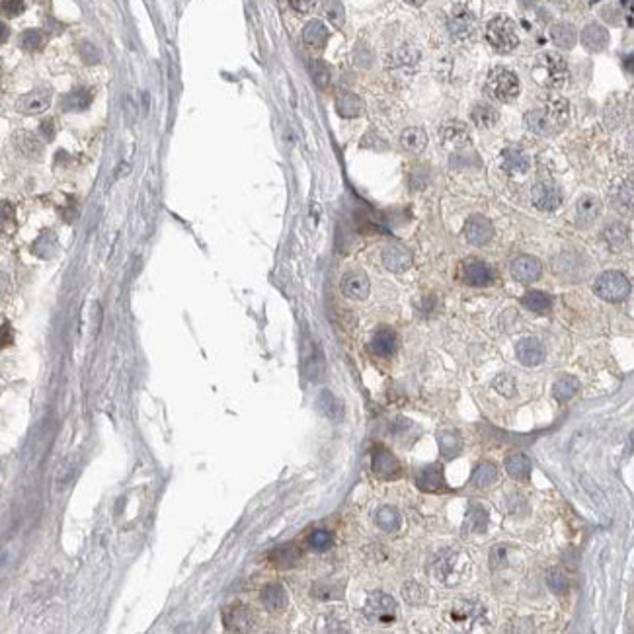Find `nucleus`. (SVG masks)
Masks as SVG:
<instances>
[{
  "instance_id": "f257e3e1",
  "label": "nucleus",
  "mask_w": 634,
  "mask_h": 634,
  "mask_svg": "<svg viewBox=\"0 0 634 634\" xmlns=\"http://www.w3.org/2000/svg\"><path fill=\"white\" fill-rule=\"evenodd\" d=\"M570 119V106L564 98H550L541 110L527 114V127L541 137H552Z\"/></svg>"
},
{
  "instance_id": "f03ea898",
  "label": "nucleus",
  "mask_w": 634,
  "mask_h": 634,
  "mask_svg": "<svg viewBox=\"0 0 634 634\" xmlns=\"http://www.w3.org/2000/svg\"><path fill=\"white\" fill-rule=\"evenodd\" d=\"M533 78L545 88H562L568 80V63L558 53H541L531 69Z\"/></svg>"
},
{
  "instance_id": "7ed1b4c3",
  "label": "nucleus",
  "mask_w": 634,
  "mask_h": 634,
  "mask_svg": "<svg viewBox=\"0 0 634 634\" xmlns=\"http://www.w3.org/2000/svg\"><path fill=\"white\" fill-rule=\"evenodd\" d=\"M486 90H488V94H490L496 101H500V103H509V101H513L520 96V78H517L515 73H511L509 69L498 66V69H494V71L488 75Z\"/></svg>"
},
{
  "instance_id": "20e7f679",
  "label": "nucleus",
  "mask_w": 634,
  "mask_h": 634,
  "mask_svg": "<svg viewBox=\"0 0 634 634\" xmlns=\"http://www.w3.org/2000/svg\"><path fill=\"white\" fill-rule=\"evenodd\" d=\"M486 39L500 53H511L520 45L515 24L507 16H496L494 20H490L486 27Z\"/></svg>"
},
{
  "instance_id": "39448f33",
  "label": "nucleus",
  "mask_w": 634,
  "mask_h": 634,
  "mask_svg": "<svg viewBox=\"0 0 634 634\" xmlns=\"http://www.w3.org/2000/svg\"><path fill=\"white\" fill-rule=\"evenodd\" d=\"M594 291L601 301L621 303L631 293V281L621 271H603L601 276H597Z\"/></svg>"
},
{
  "instance_id": "423d86ee",
  "label": "nucleus",
  "mask_w": 634,
  "mask_h": 634,
  "mask_svg": "<svg viewBox=\"0 0 634 634\" xmlns=\"http://www.w3.org/2000/svg\"><path fill=\"white\" fill-rule=\"evenodd\" d=\"M396 613H398V605L389 594H385V592L369 594L365 607H363V615L367 617L369 621L387 626L396 619Z\"/></svg>"
},
{
  "instance_id": "0eeeda50",
  "label": "nucleus",
  "mask_w": 634,
  "mask_h": 634,
  "mask_svg": "<svg viewBox=\"0 0 634 634\" xmlns=\"http://www.w3.org/2000/svg\"><path fill=\"white\" fill-rule=\"evenodd\" d=\"M469 562L470 560L463 558L459 552H445L443 557L435 562V574H437V578H439L441 582L451 585V583H456L463 580L461 576L465 574V568L470 566Z\"/></svg>"
},
{
  "instance_id": "6e6552de",
  "label": "nucleus",
  "mask_w": 634,
  "mask_h": 634,
  "mask_svg": "<svg viewBox=\"0 0 634 634\" xmlns=\"http://www.w3.org/2000/svg\"><path fill=\"white\" fill-rule=\"evenodd\" d=\"M51 100H53V92L49 86H38L18 98L16 110L24 115H38L49 108Z\"/></svg>"
},
{
  "instance_id": "1a4fd4ad",
  "label": "nucleus",
  "mask_w": 634,
  "mask_h": 634,
  "mask_svg": "<svg viewBox=\"0 0 634 634\" xmlns=\"http://www.w3.org/2000/svg\"><path fill=\"white\" fill-rule=\"evenodd\" d=\"M447 27L451 32V36L456 39H467L474 34V27H476V20L470 12L467 6H461L456 4L451 8L449 14V20H447Z\"/></svg>"
},
{
  "instance_id": "9d476101",
  "label": "nucleus",
  "mask_w": 634,
  "mask_h": 634,
  "mask_svg": "<svg viewBox=\"0 0 634 634\" xmlns=\"http://www.w3.org/2000/svg\"><path fill=\"white\" fill-rule=\"evenodd\" d=\"M533 203L541 211H557L562 205V191L550 182H541L533 188Z\"/></svg>"
},
{
  "instance_id": "9b49d317",
  "label": "nucleus",
  "mask_w": 634,
  "mask_h": 634,
  "mask_svg": "<svg viewBox=\"0 0 634 634\" xmlns=\"http://www.w3.org/2000/svg\"><path fill=\"white\" fill-rule=\"evenodd\" d=\"M494 236V225L490 223V219L482 215L470 217L465 225V239L474 244V246H484L492 241Z\"/></svg>"
},
{
  "instance_id": "f8f14e48",
  "label": "nucleus",
  "mask_w": 634,
  "mask_h": 634,
  "mask_svg": "<svg viewBox=\"0 0 634 634\" xmlns=\"http://www.w3.org/2000/svg\"><path fill=\"white\" fill-rule=\"evenodd\" d=\"M601 199L594 193H583L576 203V223L578 227L587 228L596 223L601 215Z\"/></svg>"
},
{
  "instance_id": "ddd939ff",
  "label": "nucleus",
  "mask_w": 634,
  "mask_h": 634,
  "mask_svg": "<svg viewBox=\"0 0 634 634\" xmlns=\"http://www.w3.org/2000/svg\"><path fill=\"white\" fill-rule=\"evenodd\" d=\"M515 355H517L521 365L537 367V365H541L545 361V345L539 342L537 338H523L515 345Z\"/></svg>"
},
{
  "instance_id": "4468645a",
  "label": "nucleus",
  "mask_w": 634,
  "mask_h": 634,
  "mask_svg": "<svg viewBox=\"0 0 634 634\" xmlns=\"http://www.w3.org/2000/svg\"><path fill=\"white\" fill-rule=\"evenodd\" d=\"M543 266L535 256H520L511 262V276L521 283H533L541 278Z\"/></svg>"
},
{
  "instance_id": "2eb2a0df",
  "label": "nucleus",
  "mask_w": 634,
  "mask_h": 634,
  "mask_svg": "<svg viewBox=\"0 0 634 634\" xmlns=\"http://www.w3.org/2000/svg\"><path fill=\"white\" fill-rule=\"evenodd\" d=\"M369 291H371V283L363 271H350L342 278V293L348 299L363 301L367 299Z\"/></svg>"
},
{
  "instance_id": "dca6fc26",
  "label": "nucleus",
  "mask_w": 634,
  "mask_h": 634,
  "mask_svg": "<svg viewBox=\"0 0 634 634\" xmlns=\"http://www.w3.org/2000/svg\"><path fill=\"white\" fill-rule=\"evenodd\" d=\"M382 264L389 271L394 273H402L408 267L412 266V252L404 248V246H398V244H391L382 250Z\"/></svg>"
},
{
  "instance_id": "f3484780",
  "label": "nucleus",
  "mask_w": 634,
  "mask_h": 634,
  "mask_svg": "<svg viewBox=\"0 0 634 634\" xmlns=\"http://www.w3.org/2000/svg\"><path fill=\"white\" fill-rule=\"evenodd\" d=\"M463 279L469 285L482 287V285H490L494 281V271H492V267L488 266L486 262H482V260H469L463 266Z\"/></svg>"
},
{
  "instance_id": "a211bd4d",
  "label": "nucleus",
  "mask_w": 634,
  "mask_h": 634,
  "mask_svg": "<svg viewBox=\"0 0 634 634\" xmlns=\"http://www.w3.org/2000/svg\"><path fill=\"white\" fill-rule=\"evenodd\" d=\"M441 139H443L445 147L449 149H461V147H467L469 145V127L465 125L463 121H447L441 127Z\"/></svg>"
},
{
  "instance_id": "6ab92c4d",
  "label": "nucleus",
  "mask_w": 634,
  "mask_h": 634,
  "mask_svg": "<svg viewBox=\"0 0 634 634\" xmlns=\"http://www.w3.org/2000/svg\"><path fill=\"white\" fill-rule=\"evenodd\" d=\"M328 27L324 25V22H320V20H310L308 24L304 25L303 41L308 49H324L326 43H328Z\"/></svg>"
},
{
  "instance_id": "aec40b11",
  "label": "nucleus",
  "mask_w": 634,
  "mask_h": 634,
  "mask_svg": "<svg viewBox=\"0 0 634 634\" xmlns=\"http://www.w3.org/2000/svg\"><path fill=\"white\" fill-rule=\"evenodd\" d=\"M582 45L592 53H599L609 45V32L599 24H589L583 27Z\"/></svg>"
},
{
  "instance_id": "412c9836",
  "label": "nucleus",
  "mask_w": 634,
  "mask_h": 634,
  "mask_svg": "<svg viewBox=\"0 0 634 634\" xmlns=\"http://www.w3.org/2000/svg\"><path fill=\"white\" fill-rule=\"evenodd\" d=\"M373 472L382 476V478H396L400 474V463L387 449H379L373 455Z\"/></svg>"
},
{
  "instance_id": "4be33fe9",
  "label": "nucleus",
  "mask_w": 634,
  "mask_h": 634,
  "mask_svg": "<svg viewBox=\"0 0 634 634\" xmlns=\"http://www.w3.org/2000/svg\"><path fill=\"white\" fill-rule=\"evenodd\" d=\"M418 488L424 492H441L445 490V474L441 465H430L419 472Z\"/></svg>"
},
{
  "instance_id": "5701e85b",
  "label": "nucleus",
  "mask_w": 634,
  "mask_h": 634,
  "mask_svg": "<svg viewBox=\"0 0 634 634\" xmlns=\"http://www.w3.org/2000/svg\"><path fill=\"white\" fill-rule=\"evenodd\" d=\"M14 147L25 158H39L43 154V143L29 131H18L14 135Z\"/></svg>"
},
{
  "instance_id": "b1692460",
  "label": "nucleus",
  "mask_w": 634,
  "mask_h": 634,
  "mask_svg": "<svg viewBox=\"0 0 634 634\" xmlns=\"http://www.w3.org/2000/svg\"><path fill=\"white\" fill-rule=\"evenodd\" d=\"M504 467H506V472L513 480H527L531 476V461H529V456L523 455V453H511L506 459Z\"/></svg>"
},
{
  "instance_id": "393cba45",
  "label": "nucleus",
  "mask_w": 634,
  "mask_h": 634,
  "mask_svg": "<svg viewBox=\"0 0 634 634\" xmlns=\"http://www.w3.org/2000/svg\"><path fill=\"white\" fill-rule=\"evenodd\" d=\"M92 103V92L88 88H75L61 98L63 112H84Z\"/></svg>"
},
{
  "instance_id": "a878e982",
  "label": "nucleus",
  "mask_w": 634,
  "mask_h": 634,
  "mask_svg": "<svg viewBox=\"0 0 634 634\" xmlns=\"http://www.w3.org/2000/svg\"><path fill=\"white\" fill-rule=\"evenodd\" d=\"M400 147L406 152H414L418 154L428 147V133L422 127H408L400 135Z\"/></svg>"
},
{
  "instance_id": "bb28decb",
  "label": "nucleus",
  "mask_w": 634,
  "mask_h": 634,
  "mask_svg": "<svg viewBox=\"0 0 634 634\" xmlns=\"http://www.w3.org/2000/svg\"><path fill=\"white\" fill-rule=\"evenodd\" d=\"M223 621L228 631H236V633L248 631L252 626V617L246 607H228L223 613Z\"/></svg>"
},
{
  "instance_id": "cd10ccee",
  "label": "nucleus",
  "mask_w": 634,
  "mask_h": 634,
  "mask_svg": "<svg viewBox=\"0 0 634 634\" xmlns=\"http://www.w3.org/2000/svg\"><path fill=\"white\" fill-rule=\"evenodd\" d=\"M437 445L445 459H455L463 451V437L456 430H443L437 435Z\"/></svg>"
},
{
  "instance_id": "c85d7f7f",
  "label": "nucleus",
  "mask_w": 634,
  "mask_h": 634,
  "mask_svg": "<svg viewBox=\"0 0 634 634\" xmlns=\"http://www.w3.org/2000/svg\"><path fill=\"white\" fill-rule=\"evenodd\" d=\"M396 350V334L393 330L382 328L375 332L373 340H371V352L379 357H389Z\"/></svg>"
},
{
  "instance_id": "c756f323",
  "label": "nucleus",
  "mask_w": 634,
  "mask_h": 634,
  "mask_svg": "<svg viewBox=\"0 0 634 634\" xmlns=\"http://www.w3.org/2000/svg\"><path fill=\"white\" fill-rule=\"evenodd\" d=\"M262 605H264L267 611H271V613L281 611V609L287 605V594H285V589H283L279 583H269V585H266V587L262 589Z\"/></svg>"
},
{
  "instance_id": "7c9ffc66",
  "label": "nucleus",
  "mask_w": 634,
  "mask_h": 634,
  "mask_svg": "<svg viewBox=\"0 0 634 634\" xmlns=\"http://www.w3.org/2000/svg\"><path fill=\"white\" fill-rule=\"evenodd\" d=\"M336 112L345 119H354L363 112V100L352 92H343L336 100Z\"/></svg>"
},
{
  "instance_id": "2f4dec72",
  "label": "nucleus",
  "mask_w": 634,
  "mask_h": 634,
  "mask_svg": "<svg viewBox=\"0 0 634 634\" xmlns=\"http://www.w3.org/2000/svg\"><path fill=\"white\" fill-rule=\"evenodd\" d=\"M299 558H301V552H299V548L295 545L278 546L276 550L269 552L271 564L278 566V568H293L299 562Z\"/></svg>"
},
{
  "instance_id": "473e14b6",
  "label": "nucleus",
  "mask_w": 634,
  "mask_h": 634,
  "mask_svg": "<svg viewBox=\"0 0 634 634\" xmlns=\"http://www.w3.org/2000/svg\"><path fill=\"white\" fill-rule=\"evenodd\" d=\"M470 119H472V123L476 127L488 129V127H494L498 123L500 114H498V110H496L494 106H490V103H476L472 108V112H470Z\"/></svg>"
},
{
  "instance_id": "72a5a7b5",
  "label": "nucleus",
  "mask_w": 634,
  "mask_h": 634,
  "mask_svg": "<svg viewBox=\"0 0 634 634\" xmlns=\"http://www.w3.org/2000/svg\"><path fill=\"white\" fill-rule=\"evenodd\" d=\"M504 168L511 174H525L531 168V160L520 149H507L504 152Z\"/></svg>"
},
{
  "instance_id": "f704fd0d",
  "label": "nucleus",
  "mask_w": 634,
  "mask_h": 634,
  "mask_svg": "<svg viewBox=\"0 0 634 634\" xmlns=\"http://www.w3.org/2000/svg\"><path fill=\"white\" fill-rule=\"evenodd\" d=\"M375 521H377V525H379L385 533H396L400 529V523H402L398 509L393 506L379 507V509H377V515H375Z\"/></svg>"
},
{
  "instance_id": "c9c22d12",
  "label": "nucleus",
  "mask_w": 634,
  "mask_h": 634,
  "mask_svg": "<svg viewBox=\"0 0 634 634\" xmlns=\"http://www.w3.org/2000/svg\"><path fill=\"white\" fill-rule=\"evenodd\" d=\"M550 38L560 49H572L578 41V34L570 24H557L550 29Z\"/></svg>"
},
{
  "instance_id": "e433bc0d",
  "label": "nucleus",
  "mask_w": 634,
  "mask_h": 634,
  "mask_svg": "<svg viewBox=\"0 0 634 634\" xmlns=\"http://www.w3.org/2000/svg\"><path fill=\"white\" fill-rule=\"evenodd\" d=\"M318 408L320 412L330 419H342L343 416V406L342 402L330 393V391H322L318 396Z\"/></svg>"
},
{
  "instance_id": "4c0bfd02",
  "label": "nucleus",
  "mask_w": 634,
  "mask_h": 634,
  "mask_svg": "<svg viewBox=\"0 0 634 634\" xmlns=\"http://www.w3.org/2000/svg\"><path fill=\"white\" fill-rule=\"evenodd\" d=\"M486 525H488V511L478 504H470L467 521H465L467 533H484Z\"/></svg>"
},
{
  "instance_id": "58836bf2",
  "label": "nucleus",
  "mask_w": 634,
  "mask_h": 634,
  "mask_svg": "<svg viewBox=\"0 0 634 634\" xmlns=\"http://www.w3.org/2000/svg\"><path fill=\"white\" fill-rule=\"evenodd\" d=\"M603 239L613 250H622L629 241V230L622 223H611L603 230Z\"/></svg>"
},
{
  "instance_id": "ea45409f",
  "label": "nucleus",
  "mask_w": 634,
  "mask_h": 634,
  "mask_svg": "<svg viewBox=\"0 0 634 634\" xmlns=\"http://www.w3.org/2000/svg\"><path fill=\"white\" fill-rule=\"evenodd\" d=\"M578 389H580L578 379L572 377V375H564V377H560V379L554 382L552 394H554V398H557L558 402H568L572 396L578 393Z\"/></svg>"
},
{
  "instance_id": "a19ab883",
  "label": "nucleus",
  "mask_w": 634,
  "mask_h": 634,
  "mask_svg": "<svg viewBox=\"0 0 634 634\" xmlns=\"http://www.w3.org/2000/svg\"><path fill=\"white\" fill-rule=\"evenodd\" d=\"M482 613H484V607L480 605H476V603H469V601H459L455 603V607H453V613H451V617H455L456 622H474L478 621V617H480Z\"/></svg>"
},
{
  "instance_id": "79ce46f5",
  "label": "nucleus",
  "mask_w": 634,
  "mask_h": 634,
  "mask_svg": "<svg viewBox=\"0 0 634 634\" xmlns=\"http://www.w3.org/2000/svg\"><path fill=\"white\" fill-rule=\"evenodd\" d=\"M496 480H498V469L494 463H488V461L480 463L472 474V484H476L478 488H488Z\"/></svg>"
},
{
  "instance_id": "37998d69",
  "label": "nucleus",
  "mask_w": 634,
  "mask_h": 634,
  "mask_svg": "<svg viewBox=\"0 0 634 634\" xmlns=\"http://www.w3.org/2000/svg\"><path fill=\"white\" fill-rule=\"evenodd\" d=\"M47 43V34L43 29H25L24 34L20 36V45L22 49L29 51V53H38L45 47Z\"/></svg>"
},
{
  "instance_id": "c03bdc74",
  "label": "nucleus",
  "mask_w": 634,
  "mask_h": 634,
  "mask_svg": "<svg viewBox=\"0 0 634 634\" xmlns=\"http://www.w3.org/2000/svg\"><path fill=\"white\" fill-rule=\"evenodd\" d=\"M521 303H523L525 308H529V310H533V313H541V315H543V313H546V310L550 308L552 301H550V297H548L546 293L529 291L523 295Z\"/></svg>"
},
{
  "instance_id": "a18cd8bd",
  "label": "nucleus",
  "mask_w": 634,
  "mask_h": 634,
  "mask_svg": "<svg viewBox=\"0 0 634 634\" xmlns=\"http://www.w3.org/2000/svg\"><path fill=\"white\" fill-rule=\"evenodd\" d=\"M546 583H548L550 592L557 594V596H562V594L568 592V578H566L564 572L558 570V568H550L546 572Z\"/></svg>"
},
{
  "instance_id": "49530a36",
  "label": "nucleus",
  "mask_w": 634,
  "mask_h": 634,
  "mask_svg": "<svg viewBox=\"0 0 634 634\" xmlns=\"http://www.w3.org/2000/svg\"><path fill=\"white\" fill-rule=\"evenodd\" d=\"M0 230L4 234H12L16 230V211L8 202H0Z\"/></svg>"
},
{
  "instance_id": "de8ad7c7",
  "label": "nucleus",
  "mask_w": 634,
  "mask_h": 634,
  "mask_svg": "<svg viewBox=\"0 0 634 634\" xmlns=\"http://www.w3.org/2000/svg\"><path fill=\"white\" fill-rule=\"evenodd\" d=\"M402 596H404V599L410 605H422V603H426V599H428V589H426L424 585H419V583L410 582L404 585Z\"/></svg>"
},
{
  "instance_id": "09e8293b",
  "label": "nucleus",
  "mask_w": 634,
  "mask_h": 634,
  "mask_svg": "<svg viewBox=\"0 0 634 634\" xmlns=\"http://www.w3.org/2000/svg\"><path fill=\"white\" fill-rule=\"evenodd\" d=\"M310 76L318 88H326L330 84V69L324 61H310Z\"/></svg>"
},
{
  "instance_id": "8fccbe9b",
  "label": "nucleus",
  "mask_w": 634,
  "mask_h": 634,
  "mask_svg": "<svg viewBox=\"0 0 634 634\" xmlns=\"http://www.w3.org/2000/svg\"><path fill=\"white\" fill-rule=\"evenodd\" d=\"M332 543H334V537H332V533L326 531V529H318V531H315L308 537V546H310L313 550H317V552L328 550L330 546H332Z\"/></svg>"
},
{
  "instance_id": "3c124183",
  "label": "nucleus",
  "mask_w": 634,
  "mask_h": 634,
  "mask_svg": "<svg viewBox=\"0 0 634 634\" xmlns=\"http://www.w3.org/2000/svg\"><path fill=\"white\" fill-rule=\"evenodd\" d=\"M492 387H494L498 393L502 394V396H513L515 391H517V385H515V379L511 377V375H500V377H496L494 382H492Z\"/></svg>"
},
{
  "instance_id": "603ef678",
  "label": "nucleus",
  "mask_w": 634,
  "mask_h": 634,
  "mask_svg": "<svg viewBox=\"0 0 634 634\" xmlns=\"http://www.w3.org/2000/svg\"><path fill=\"white\" fill-rule=\"evenodd\" d=\"M324 10H326V16H328L332 24L338 25V27L343 24V8L340 0H324Z\"/></svg>"
},
{
  "instance_id": "864d4df0",
  "label": "nucleus",
  "mask_w": 634,
  "mask_h": 634,
  "mask_svg": "<svg viewBox=\"0 0 634 634\" xmlns=\"http://www.w3.org/2000/svg\"><path fill=\"white\" fill-rule=\"evenodd\" d=\"M428 180H430V168L426 164H418L410 174V186L414 190H422L428 184Z\"/></svg>"
},
{
  "instance_id": "5fc2aeb1",
  "label": "nucleus",
  "mask_w": 634,
  "mask_h": 634,
  "mask_svg": "<svg viewBox=\"0 0 634 634\" xmlns=\"http://www.w3.org/2000/svg\"><path fill=\"white\" fill-rule=\"evenodd\" d=\"M0 10L6 18H16L25 10L24 0H0Z\"/></svg>"
},
{
  "instance_id": "6e6d98bb",
  "label": "nucleus",
  "mask_w": 634,
  "mask_h": 634,
  "mask_svg": "<svg viewBox=\"0 0 634 634\" xmlns=\"http://www.w3.org/2000/svg\"><path fill=\"white\" fill-rule=\"evenodd\" d=\"M289 4H291V8L295 12L308 14L317 8L318 0H289Z\"/></svg>"
},
{
  "instance_id": "4d7b16f0",
  "label": "nucleus",
  "mask_w": 634,
  "mask_h": 634,
  "mask_svg": "<svg viewBox=\"0 0 634 634\" xmlns=\"http://www.w3.org/2000/svg\"><path fill=\"white\" fill-rule=\"evenodd\" d=\"M80 55H82V59L90 64L100 61V53H98V49H96L92 43H82V45H80Z\"/></svg>"
},
{
  "instance_id": "13d9d810",
  "label": "nucleus",
  "mask_w": 634,
  "mask_h": 634,
  "mask_svg": "<svg viewBox=\"0 0 634 634\" xmlns=\"http://www.w3.org/2000/svg\"><path fill=\"white\" fill-rule=\"evenodd\" d=\"M39 133L45 137L47 141H51L55 137V121L53 119H45V121H41V125H39Z\"/></svg>"
},
{
  "instance_id": "bf43d9fd",
  "label": "nucleus",
  "mask_w": 634,
  "mask_h": 634,
  "mask_svg": "<svg viewBox=\"0 0 634 634\" xmlns=\"http://www.w3.org/2000/svg\"><path fill=\"white\" fill-rule=\"evenodd\" d=\"M10 343H12V330H10V324H4L0 326V350Z\"/></svg>"
},
{
  "instance_id": "052dcab7",
  "label": "nucleus",
  "mask_w": 634,
  "mask_h": 634,
  "mask_svg": "<svg viewBox=\"0 0 634 634\" xmlns=\"http://www.w3.org/2000/svg\"><path fill=\"white\" fill-rule=\"evenodd\" d=\"M8 38H10V27H8L6 24H2V22H0V43L8 41Z\"/></svg>"
},
{
  "instance_id": "680f3d73",
  "label": "nucleus",
  "mask_w": 634,
  "mask_h": 634,
  "mask_svg": "<svg viewBox=\"0 0 634 634\" xmlns=\"http://www.w3.org/2000/svg\"><path fill=\"white\" fill-rule=\"evenodd\" d=\"M406 2H408V4H412V6H422L426 0H406Z\"/></svg>"
},
{
  "instance_id": "e2e57ef3",
  "label": "nucleus",
  "mask_w": 634,
  "mask_h": 634,
  "mask_svg": "<svg viewBox=\"0 0 634 634\" xmlns=\"http://www.w3.org/2000/svg\"><path fill=\"white\" fill-rule=\"evenodd\" d=\"M0 71H2V61H0Z\"/></svg>"
}]
</instances>
